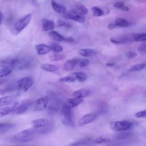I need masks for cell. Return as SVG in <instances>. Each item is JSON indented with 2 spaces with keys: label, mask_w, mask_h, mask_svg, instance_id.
Listing matches in <instances>:
<instances>
[{
  "label": "cell",
  "mask_w": 146,
  "mask_h": 146,
  "mask_svg": "<svg viewBox=\"0 0 146 146\" xmlns=\"http://www.w3.org/2000/svg\"><path fill=\"white\" fill-rule=\"evenodd\" d=\"M133 40V39H131L129 36H124L119 38H111L110 39V41L111 43L115 44H123V43H127L128 42H130Z\"/></svg>",
  "instance_id": "19"
},
{
  "label": "cell",
  "mask_w": 146,
  "mask_h": 146,
  "mask_svg": "<svg viewBox=\"0 0 146 146\" xmlns=\"http://www.w3.org/2000/svg\"><path fill=\"white\" fill-rule=\"evenodd\" d=\"M96 115L94 113H87L82 116L78 120V124L79 126H83L92 122L95 120Z\"/></svg>",
  "instance_id": "9"
},
{
  "label": "cell",
  "mask_w": 146,
  "mask_h": 146,
  "mask_svg": "<svg viewBox=\"0 0 146 146\" xmlns=\"http://www.w3.org/2000/svg\"><path fill=\"white\" fill-rule=\"evenodd\" d=\"M64 41L66 42H69V43L73 42L74 41V39H73L72 37H67L64 38Z\"/></svg>",
  "instance_id": "42"
},
{
  "label": "cell",
  "mask_w": 146,
  "mask_h": 146,
  "mask_svg": "<svg viewBox=\"0 0 146 146\" xmlns=\"http://www.w3.org/2000/svg\"><path fill=\"white\" fill-rule=\"evenodd\" d=\"M12 69L10 68H0V78H3L9 75L12 72Z\"/></svg>",
  "instance_id": "35"
},
{
  "label": "cell",
  "mask_w": 146,
  "mask_h": 146,
  "mask_svg": "<svg viewBox=\"0 0 146 146\" xmlns=\"http://www.w3.org/2000/svg\"><path fill=\"white\" fill-rule=\"evenodd\" d=\"M135 116L139 118H145L146 119V110L137 112L135 113Z\"/></svg>",
  "instance_id": "38"
},
{
  "label": "cell",
  "mask_w": 146,
  "mask_h": 146,
  "mask_svg": "<svg viewBox=\"0 0 146 146\" xmlns=\"http://www.w3.org/2000/svg\"><path fill=\"white\" fill-rule=\"evenodd\" d=\"M71 108L66 105L65 104L63 105L61 111H60V120L62 123L66 126L67 127H73L74 122L71 112Z\"/></svg>",
  "instance_id": "2"
},
{
  "label": "cell",
  "mask_w": 146,
  "mask_h": 146,
  "mask_svg": "<svg viewBox=\"0 0 146 146\" xmlns=\"http://www.w3.org/2000/svg\"><path fill=\"white\" fill-rule=\"evenodd\" d=\"M83 102L82 98H72L67 99L65 103V104L70 107L71 108L75 107L78 105L80 104Z\"/></svg>",
  "instance_id": "14"
},
{
  "label": "cell",
  "mask_w": 146,
  "mask_h": 146,
  "mask_svg": "<svg viewBox=\"0 0 146 146\" xmlns=\"http://www.w3.org/2000/svg\"><path fill=\"white\" fill-rule=\"evenodd\" d=\"M37 132V129L34 128L23 130L15 134L13 136V139L17 142L23 143L30 141L34 139Z\"/></svg>",
  "instance_id": "1"
},
{
  "label": "cell",
  "mask_w": 146,
  "mask_h": 146,
  "mask_svg": "<svg viewBox=\"0 0 146 146\" xmlns=\"http://www.w3.org/2000/svg\"><path fill=\"white\" fill-rule=\"evenodd\" d=\"M35 49L36 50L37 54L39 55H45L48 53L50 50H51L50 46H47L45 44H39L36 45Z\"/></svg>",
  "instance_id": "13"
},
{
  "label": "cell",
  "mask_w": 146,
  "mask_h": 146,
  "mask_svg": "<svg viewBox=\"0 0 146 146\" xmlns=\"http://www.w3.org/2000/svg\"><path fill=\"white\" fill-rule=\"evenodd\" d=\"M49 35L55 41L57 42H62L64 41L65 37L60 35L59 33L56 32V31L51 30L49 33Z\"/></svg>",
  "instance_id": "25"
},
{
  "label": "cell",
  "mask_w": 146,
  "mask_h": 146,
  "mask_svg": "<svg viewBox=\"0 0 146 146\" xmlns=\"http://www.w3.org/2000/svg\"><path fill=\"white\" fill-rule=\"evenodd\" d=\"M15 87L16 86L13 84H10L7 86H6L3 88L0 89V94H6V92H11L15 88Z\"/></svg>",
  "instance_id": "34"
},
{
  "label": "cell",
  "mask_w": 146,
  "mask_h": 146,
  "mask_svg": "<svg viewBox=\"0 0 146 146\" xmlns=\"http://www.w3.org/2000/svg\"><path fill=\"white\" fill-rule=\"evenodd\" d=\"M15 127L13 123H0V132L3 133Z\"/></svg>",
  "instance_id": "27"
},
{
  "label": "cell",
  "mask_w": 146,
  "mask_h": 146,
  "mask_svg": "<svg viewBox=\"0 0 146 146\" xmlns=\"http://www.w3.org/2000/svg\"><path fill=\"white\" fill-rule=\"evenodd\" d=\"M125 56L129 58V59H131V58H133L135 57H136L137 56V53H136L134 51H127L126 53H125Z\"/></svg>",
  "instance_id": "39"
},
{
  "label": "cell",
  "mask_w": 146,
  "mask_h": 146,
  "mask_svg": "<svg viewBox=\"0 0 146 146\" xmlns=\"http://www.w3.org/2000/svg\"><path fill=\"white\" fill-rule=\"evenodd\" d=\"M74 74L76 79H78V80L80 82H84L87 78V75L83 72H75Z\"/></svg>",
  "instance_id": "29"
},
{
  "label": "cell",
  "mask_w": 146,
  "mask_h": 146,
  "mask_svg": "<svg viewBox=\"0 0 146 146\" xmlns=\"http://www.w3.org/2000/svg\"><path fill=\"white\" fill-rule=\"evenodd\" d=\"M51 5L53 10L57 13L63 14L66 11V9L64 6L58 3L54 0L51 1Z\"/></svg>",
  "instance_id": "15"
},
{
  "label": "cell",
  "mask_w": 146,
  "mask_h": 146,
  "mask_svg": "<svg viewBox=\"0 0 146 146\" xmlns=\"http://www.w3.org/2000/svg\"><path fill=\"white\" fill-rule=\"evenodd\" d=\"M7 80H8V79L5 78L4 77H3V78H0V86L2 85V84H4L5 83L7 82Z\"/></svg>",
  "instance_id": "44"
},
{
  "label": "cell",
  "mask_w": 146,
  "mask_h": 146,
  "mask_svg": "<svg viewBox=\"0 0 146 146\" xmlns=\"http://www.w3.org/2000/svg\"><path fill=\"white\" fill-rule=\"evenodd\" d=\"M113 6L115 8H116L117 9H119V10H121L122 11H128L129 10V8L127 6H126L123 2H120V1L115 2L113 4Z\"/></svg>",
  "instance_id": "31"
},
{
  "label": "cell",
  "mask_w": 146,
  "mask_h": 146,
  "mask_svg": "<svg viewBox=\"0 0 146 146\" xmlns=\"http://www.w3.org/2000/svg\"><path fill=\"white\" fill-rule=\"evenodd\" d=\"M18 60L14 58H7L0 60V67L2 68H13L17 63Z\"/></svg>",
  "instance_id": "11"
},
{
  "label": "cell",
  "mask_w": 146,
  "mask_h": 146,
  "mask_svg": "<svg viewBox=\"0 0 146 146\" xmlns=\"http://www.w3.org/2000/svg\"><path fill=\"white\" fill-rule=\"evenodd\" d=\"M145 95H146V91H145Z\"/></svg>",
  "instance_id": "46"
},
{
  "label": "cell",
  "mask_w": 146,
  "mask_h": 146,
  "mask_svg": "<svg viewBox=\"0 0 146 146\" xmlns=\"http://www.w3.org/2000/svg\"><path fill=\"white\" fill-rule=\"evenodd\" d=\"M34 80L31 77L26 76L20 79L17 82V87L19 91L26 92L33 84Z\"/></svg>",
  "instance_id": "5"
},
{
  "label": "cell",
  "mask_w": 146,
  "mask_h": 146,
  "mask_svg": "<svg viewBox=\"0 0 146 146\" xmlns=\"http://www.w3.org/2000/svg\"><path fill=\"white\" fill-rule=\"evenodd\" d=\"M31 20V14H28L24 16L23 18L18 20L14 25L11 33L13 35H17L25 29L29 24Z\"/></svg>",
  "instance_id": "3"
},
{
  "label": "cell",
  "mask_w": 146,
  "mask_h": 146,
  "mask_svg": "<svg viewBox=\"0 0 146 146\" xmlns=\"http://www.w3.org/2000/svg\"><path fill=\"white\" fill-rule=\"evenodd\" d=\"M55 27V25L54 22L50 20H43L42 23V30L44 31H51L54 30Z\"/></svg>",
  "instance_id": "18"
},
{
  "label": "cell",
  "mask_w": 146,
  "mask_h": 146,
  "mask_svg": "<svg viewBox=\"0 0 146 146\" xmlns=\"http://www.w3.org/2000/svg\"><path fill=\"white\" fill-rule=\"evenodd\" d=\"M92 14L94 17H101L104 15V11L96 6H94L91 9Z\"/></svg>",
  "instance_id": "32"
},
{
  "label": "cell",
  "mask_w": 146,
  "mask_h": 146,
  "mask_svg": "<svg viewBox=\"0 0 146 146\" xmlns=\"http://www.w3.org/2000/svg\"><path fill=\"white\" fill-rule=\"evenodd\" d=\"M90 91L87 89H80L77 91H74L72 93V96L75 98H83L87 97L89 95Z\"/></svg>",
  "instance_id": "20"
},
{
  "label": "cell",
  "mask_w": 146,
  "mask_h": 146,
  "mask_svg": "<svg viewBox=\"0 0 146 146\" xmlns=\"http://www.w3.org/2000/svg\"><path fill=\"white\" fill-rule=\"evenodd\" d=\"M72 10L75 13L82 15H86L88 12V9L82 5H77L75 6Z\"/></svg>",
  "instance_id": "21"
},
{
  "label": "cell",
  "mask_w": 146,
  "mask_h": 146,
  "mask_svg": "<svg viewBox=\"0 0 146 146\" xmlns=\"http://www.w3.org/2000/svg\"><path fill=\"white\" fill-rule=\"evenodd\" d=\"M79 59H72L68 60L64 64V69L66 71H69L74 69L76 64H78Z\"/></svg>",
  "instance_id": "16"
},
{
  "label": "cell",
  "mask_w": 146,
  "mask_h": 146,
  "mask_svg": "<svg viewBox=\"0 0 146 146\" xmlns=\"http://www.w3.org/2000/svg\"><path fill=\"white\" fill-rule=\"evenodd\" d=\"M2 19H3V15H2V13L0 11V25L2 24Z\"/></svg>",
  "instance_id": "45"
},
{
  "label": "cell",
  "mask_w": 146,
  "mask_h": 146,
  "mask_svg": "<svg viewBox=\"0 0 146 146\" xmlns=\"http://www.w3.org/2000/svg\"><path fill=\"white\" fill-rule=\"evenodd\" d=\"M110 128L115 131H125L130 129L132 123L127 120H120L111 121L109 123Z\"/></svg>",
  "instance_id": "4"
},
{
  "label": "cell",
  "mask_w": 146,
  "mask_h": 146,
  "mask_svg": "<svg viewBox=\"0 0 146 146\" xmlns=\"http://www.w3.org/2000/svg\"><path fill=\"white\" fill-rule=\"evenodd\" d=\"M89 63H90V61L88 59H79L78 62V64L80 67H86L87 65H88Z\"/></svg>",
  "instance_id": "37"
},
{
  "label": "cell",
  "mask_w": 146,
  "mask_h": 146,
  "mask_svg": "<svg viewBox=\"0 0 146 146\" xmlns=\"http://www.w3.org/2000/svg\"><path fill=\"white\" fill-rule=\"evenodd\" d=\"M58 26L59 27H71V25L67 23H66L62 21H59L58 23Z\"/></svg>",
  "instance_id": "41"
},
{
  "label": "cell",
  "mask_w": 146,
  "mask_h": 146,
  "mask_svg": "<svg viewBox=\"0 0 146 146\" xmlns=\"http://www.w3.org/2000/svg\"><path fill=\"white\" fill-rule=\"evenodd\" d=\"M48 124L49 120L44 118H40L34 120L31 122V125L32 128L35 129H38L39 128L45 127L48 125Z\"/></svg>",
  "instance_id": "10"
},
{
  "label": "cell",
  "mask_w": 146,
  "mask_h": 146,
  "mask_svg": "<svg viewBox=\"0 0 146 146\" xmlns=\"http://www.w3.org/2000/svg\"><path fill=\"white\" fill-rule=\"evenodd\" d=\"M95 143H97V144H100V143H104V142H106L107 141V139H105L104 137H102V136H100V137H97L95 140Z\"/></svg>",
  "instance_id": "40"
},
{
  "label": "cell",
  "mask_w": 146,
  "mask_h": 146,
  "mask_svg": "<svg viewBox=\"0 0 146 146\" xmlns=\"http://www.w3.org/2000/svg\"><path fill=\"white\" fill-rule=\"evenodd\" d=\"M116 27H117L116 25L115 24V23H110L108 25V28L110 30H112V29H113L114 28H115Z\"/></svg>",
  "instance_id": "43"
},
{
  "label": "cell",
  "mask_w": 146,
  "mask_h": 146,
  "mask_svg": "<svg viewBox=\"0 0 146 146\" xmlns=\"http://www.w3.org/2000/svg\"><path fill=\"white\" fill-rule=\"evenodd\" d=\"M76 80V78L70 76H66L60 78L59 79V82L61 83H73Z\"/></svg>",
  "instance_id": "33"
},
{
  "label": "cell",
  "mask_w": 146,
  "mask_h": 146,
  "mask_svg": "<svg viewBox=\"0 0 146 146\" xmlns=\"http://www.w3.org/2000/svg\"><path fill=\"white\" fill-rule=\"evenodd\" d=\"M146 67V63H139L136 64H134L132 66H131L128 69V72H136L140 71L143 69H144Z\"/></svg>",
  "instance_id": "26"
},
{
  "label": "cell",
  "mask_w": 146,
  "mask_h": 146,
  "mask_svg": "<svg viewBox=\"0 0 146 146\" xmlns=\"http://www.w3.org/2000/svg\"><path fill=\"white\" fill-rule=\"evenodd\" d=\"M66 58L65 55L63 54H54L51 55L49 58L51 61H59L63 60Z\"/></svg>",
  "instance_id": "36"
},
{
  "label": "cell",
  "mask_w": 146,
  "mask_h": 146,
  "mask_svg": "<svg viewBox=\"0 0 146 146\" xmlns=\"http://www.w3.org/2000/svg\"><path fill=\"white\" fill-rule=\"evenodd\" d=\"M48 99L46 97H42L38 99L34 103V110L42 111L45 110L47 106Z\"/></svg>",
  "instance_id": "8"
},
{
  "label": "cell",
  "mask_w": 146,
  "mask_h": 146,
  "mask_svg": "<svg viewBox=\"0 0 146 146\" xmlns=\"http://www.w3.org/2000/svg\"><path fill=\"white\" fill-rule=\"evenodd\" d=\"M133 39L135 42L146 41V33L132 34Z\"/></svg>",
  "instance_id": "28"
},
{
  "label": "cell",
  "mask_w": 146,
  "mask_h": 146,
  "mask_svg": "<svg viewBox=\"0 0 146 146\" xmlns=\"http://www.w3.org/2000/svg\"><path fill=\"white\" fill-rule=\"evenodd\" d=\"M50 46L51 47V50L55 53H59L63 51L62 47L57 43H52Z\"/></svg>",
  "instance_id": "30"
},
{
  "label": "cell",
  "mask_w": 146,
  "mask_h": 146,
  "mask_svg": "<svg viewBox=\"0 0 146 146\" xmlns=\"http://www.w3.org/2000/svg\"><path fill=\"white\" fill-rule=\"evenodd\" d=\"M40 67L43 70L51 72H55L58 70V67L56 66L49 63H43L40 66Z\"/></svg>",
  "instance_id": "24"
},
{
  "label": "cell",
  "mask_w": 146,
  "mask_h": 146,
  "mask_svg": "<svg viewBox=\"0 0 146 146\" xmlns=\"http://www.w3.org/2000/svg\"><path fill=\"white\" fill-rule=\"evenodd\" d=\"M79 54L84 57H89L96 54L95 50L91 48H82L79 51Z\"/></svg>",
  "instance_id": "23"
},
{
  "label": "cell",
  "mask_w": 146,
  "mask_h": 146,
  "mask_svg": "<svg viewBox=\"0 0 146 146\" xmlns=\"http://www.w3.org/2000/svg\"><path fill=\"white\" fill-rule=\"evenodd\" d=\"M34 103V101L32 99H27L22 100L18 104L16 108L11 113L13 115H21L26 112Z\"/></svg>",
  "instance_id": "6"
},
{
  "label": "cell",
  "mask_w": 146,
  "mask_h": 146,
  "mask_svg": "<svg viewBox=\"0 0 146 146\" xmlns=\"http://www.w3.org/2000/svg\"><path fill=\"white\" fill-rule=\"evenodd\" d=\"M18 102H14L11 106H7L0 108V118L9 113H11L18 105Z\"/></svg>",
  "instance_id": "12"
},
{
  "label": "cell",
  "mask_w": 146,
  "mask_h": 146,
  "mask_svg": "<svg viewBox=\"0 0 146 146\" xmlns=\"http://www.w3.org/2000/svg\"><path fill=\"white\" fill-rule=\"evenodd\" d=\"M63 17L67 19H70L72 20L75 22H80V23H83L85 21V18L82 15H79L72 10L68 11V12H65L63 14Z\"/></svg>",
  "instance_id": "7"
},
{
  "label": "cell",
  "mask_w": 146,
  "mask_h": 146,
  "mask_svg": "<svg viewBox=\"0 0 146 146\" xmlns=\"http://www.w3.org/2000/svg\"><path fill=\"white\" fill-rule=\"evenodd\" d=\"M14 101V98L11 96H6L0 98V108L13 104Z\"/></svg>",
  "instance_id": "17"
},
{
  "label": "cell",
  "mask_w": 146,
  "mask_h": 146,
  "mask_svg": "<svg viewBox=\"0 0 146 146\" xmlns=\"http://www.w3.org/2000/svg\"><path fill=\"white\" fill-rule=\"evenodd\" d=\"M115 23L117 27H128L131 25V23L130 22L121 18H117L115 20Z\"/></svg>",
  "instance_id": "22"
}]
</instances>
